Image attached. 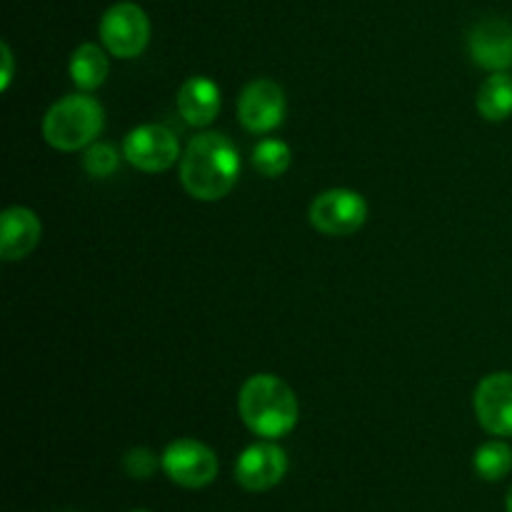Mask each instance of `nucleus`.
I'll return each instance as SVG.
<instances>
[{
    "label": "nucleus",
    "instance_id": "1",
    "mask_svg": "<svg viewBox=\"0 0 512 512\" xmlns=\"http://www.w3.org/2000/svg\"><path fill=\"white\" fill-rule=\"evenodd\" d=\"M240 178V155L223 133H200L180 158V183L185 193L203 203L225 198Z\"/></svg>",
    "mask_w": 512,
    "mask_h": 512
},
{
    "label": "nucleus",
    "instance_id": "2",
    "mask_svg": "<svg viewBox=\"0 0 512 512\" xmlns=\"http://www.w3.org/2000/svg\"><path fill=\"white\" fill-rule=\"evenodd\" d=\"M240 420L250 433L263 440L285 438L300 420V405L293 388L270 373L253 375L238 393Z\"/></svg>",
    "mask_w": 512,
    "mask_h": 512
},
{
    "label": "nucleus",
    "instance_id": "3",
    "mask_svg": "<svg viewBox=\"0 0 512 512\" xmlns=\"http://www.w3.org/2000/svg\"><path fill=\"white\" fill-rule=\"evenodd\" d=\"M105 128V110L85 90L63 95L48 108L43 118V138L50 148L73 153L88 148Z\"/></svg>",
    "mask_w": 512,
    "mask_h": 512
},
{
    "label": "nucleus",
    "instance_id": "4",
    "mask_svg": "<svg viewBox=\"0 0 512 512\" xmlns=\"http://www.w3.org/2000/svg\"><path fill=\"white\" fill-rule=\"evenodd\" d=\"M310 225L328 238H345L358 233L368 220V203L358 190L330 188L315 195L308 210Z\"/></svg>",
    "mask_w": 512,
    "mask_h": 512
},
{
    "label": "nucleus",
    "instance_id": "5",
    "mask_svg": "<svg viewBox=\"0 0 512 512\" xmlns=\"http://www.w3.org/2000/svg\"><path fill=\"white\" fill-rule=\"evenodd\" d=\"M98 30L103 48L120 60L138 58L150 43V20L135 3H118L105 10Z\"/></svg>",
    "mask_w": 512,
    "mask_h": 512
},
{
    "label": "nucleus",
    "instance_id": "6",
    "mask_svg": "<svg viewBox=\"0 0 512 512\" xmlns=\"http://www.w3.org/2000/svg\"><path fill=\"white\" fill-rule=\"evenodd\" d=\"M163 473L175 485L188 490L208 488L218 478V455L193 438H178L163 450Z\"/></svg>",
    "mask_w": 512,
    "mask_h": 512
},
{
    "label": "nucleus",
    "instance_id": "7",
    "mask_svg": "<svg viewBox=\"0 0 512 512\" xmlns=\"http://www.w3.org/2000/svg\"><path fill=\"white\" fill-rule=\"evenodd\" d=\"M123 158L143 173H163L178 163L180 143L165 125L145 123L125 135Z\"/></svg>",
    "mask_w": 512,
    "mask_h": 512
},
{
    "label": "nucleus",
    "instance_id": "8",
    "mask_svg": "<svg viewBox=\"0 0 512 512\" xmlns=\"http://www.w3.org/2000/svg\"><path fill=\"white\" fill-rule=\"evenodd\" d=\"M288 473V455L273 440L248 445L235 460V480L250 493H265L280 485Z\"/></svg>",
    "mask_w": 512,
    "mask_h": 512
},
{
    "label": "nucleus",
    "instance_id": "9",
    "mask_svg": "<svg viewBox=\"0 0 512 512\" xmlns=\"http://www.w3.org/2000/svg\"><path fill=\"white\" fill-rule=\"evenodd\" d=\"M238 120L248 133H273L285 120V93L273 80H253L238 98Z\"/></svg>",
    "mask_w": 512,
    "mask_h": 512
},
{
    "label": "nucleus",
    "instance_id": "10",
    "mask_svg": "<svg viewBox=\"0 0 512 512\" xmlns=\"http://www.w3.org/2000/svg\"><path fill=\"white\" fill-rule=\"evenodd\" d=\"M475 418L498 438H512V373H490L475 388Z\"/></svg>",
    "mask_w": 512,
    "mask_h": 512
},
{
    "label": "nucleus",
    "instance_id": "11",
    "mask_svg": "<svg viewBox=\"0 0 512 512\" xmlns=\"http://www.w3.org/2000/svg\"><path fill=\"white\" fill-rule=\"evenodd\" d=\"M470 58L475 65L503 73L512 68V23L503 18H485L470 30Z\"/></svg>",
    "mask_w": 512,
    "mask_h": 512
},
{
    "label": "nucleus",
    "instance_id": "12",
    "mask_svg": "<svg viewBox=\"0 0 512 512\" xmlns=\"http://www.w3.org/2000/svg\"><path fill=\"white\" fill-rule=\"evenodd\" d=\"M40 235H43V225L38 215L23 205H13L5 210L0 220V258L5 263L28 258L38 248Z\"/></svg>",
    "mask_w": 512,
    "mask_h": 512
},
{
    "label": "nucleus",
    "instance_id": "13",
    "mask_svg": "<svg viewBox=\"0 0 512 512\" xmlns=\"http://www.w3.org/2000/svg\"><path fill=\"white\" fill-rule=\"evenodd\" d=\"M220 88L215 80L205 78V75H193L185 80L178 90V110L180 118L190 125V128H205L213 123L220 113Z\"/></svg>",
    "mask_w": 512,
    "mask_h": 512
},
{
    "label": "nucleus",
    "instance_id": "14",
    "mask_svg": "<svg viewBox=\"0 0 512 512\" xmlns=\"http://www.w3.org/2000/svg\"><path fill=\"white\" fill-rule=\"evenodd\" d=\"M68 70L75 88L90 93V90L100 88V85L105 83V78H108L110 73L108 53L95 43L78 45V48L73 50V55H70Z\"/></svg>",
    "mask_w": 512,
    "mask_h": 512
},
{
    "label": "nucleus",
    "instance_id": "15",
    "mask_svg": "<svg viewBox=\"0 0 512 512\" xmlns=\"http://www.w3.org/2000/svg\"><path fill=\"white\" fill-rule=\"evenodd\" d=\"M475 108L490 123H503L512 115V75L493 73L480 85Z\"/></svg>",
    "mask_w": 512,
    "mask_h": 512
},
{
    "label": "nucleus",
    "instance_id": "16",
    "mask_svg": "<svg viewBox=\"0 0 512 512\" xmlns=\"http://www.w3.org/2000/svg\"><path fill=\"white\" fill-rule=\"evenodd\" d=\"M475 475L485 483H500L512 470V448L503 440H488L473 455Z\"/></svg>",
    "mask_w": 512,
    "mask_h": 512
},
{
    "label": "nucleus",
    "instance_id": "17",
    "mask_svg": "<svg viewBox=\"0 0 512 512\" xmlns=\"http://www.w3.org/2000/svg\"><path fill=\"white\" fill-rule=\"evenodd\" d=\"M290 160H293V153H290L288 143L278 138H265L253 148V165L265 178H280L288 173Z\"/></svg>",
    "mask_w": 512,
    "mask_h": 512
},
{
    "label": "nucleus",
    "instance_id": "18",
    "mask_svg": "<svg viewBox=\"0 0 512 512\" xmlns=\"http://www.w3.org/2000/svg\"><path fill=\"white\" fill-rule=\"evenodd\" d=\"M120 163V153L115 145L110 143H98L95 140L93 145H88L83 155V168L88 170L93 178H108V175L115 173Z\"/></svg>",
    "mask_w": 512,
    "mask_h": 512
},
{
    "label": "nucleus",
    "instance_id": "19",
    "mask_svg": "<svg viewBox=\"0 0 512 512\" xmlns=\"http://www.w3.org/2000/svg\"><path fill=\"white\" fill-rule=\"evenodd\" d=\"M158 468H163V460L150 448H133L123 458V470L135 480H148Z\"/></svg>",
    "mask_w": 512,
    "mask_h": 512
},
{
    "label": "nucleus",
    "instance_id": "20",
    "mask_svg": "<svg viewBox=\"0 0 512 512\" xmlns=\"http://www.w3.org/2000/svg\"><path fill=\"white\" fill-rule=\"evenodd\" d=\"M0 53H3V60H5V68H3V78H0V88L8 90L10 85V78H13V53H10L8 43L0 45Z\"/></svg>",
    "mask_w": 512,
    "mask_h": 512
},
{
    "label": "nucleus",
    "instance_id": "21",
    "mask_svg": "<svg viewBox=\"0 0 512 512\" xmlns=\"http://www.w3.org/2000/svg\"><path fill=\"white\" fill-rule=\"evenodd\" d=\"M505 510L512 512V488L508 490V498H505Z\"/></svg>",
    "mask_w": 512,
    "mask_h": 512
},
{
    "label": "nucleus",
    "instance_id": "22",
    "mask_svg": "<svg viewBox=\"0 0 512 512\" xmlns=\"http://www.w3.org/2000/svg\"><path fill=\"white\" fill-rule=\"evenodd\" d=\"M130 512H150V510H130Z\"/></svg>",
    "mask_w": 512,
    "mask_h": 512
}]
</instances>
